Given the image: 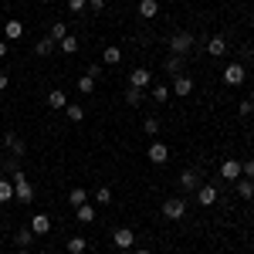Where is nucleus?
<instances>
[{
  "label": "nucleus",
  "mask_w": 254,
  "mask_h": 254,
  "mask_svg": "<svg viewBox=\"0 0 254 254\" xmlns=\"http://www.w3.org/2000/svg\"><path fill=\"white\" fill-rule=\"evenodd\" d=\"M196 203H200V207H214V203H217V187H214V183L196 187Z\"/></svg>",
  "instance_id": "obj_8"
},
{
  "label": "nucleus",
  "mask_w": 254,
  "mask_h": 254,
  "mask_svg": "<svg viewBox=\"0 0 254 254\" xmlns=\"http://www.w3.org/2000/svg\"><path fill=\"white\" fill-rule=\"evenodd\" d=\"M41 3H55V0H41Z\"/></svg>",
  "instance_id": "obj_46"
},
{
  "label": "nucleus",
  "mask_w": 254,
  "mask_h": 254,
  "mask_svg": "<svg viewBox=\"0 0 254 254\" xmlns=\"http://www.w3.org/2000/svg\"><path fill=\"white\" fill-rule=\"evenodd\" d=\"M0 41H3V24H0Z\"/></svg>",
  "instance_id": "obj_45"
},
{
  "label": "nucleus",
  "mask_w": 254,
  "mask_h": 254,
  "mask_svg": "<svg viewBox=\"0 0 254 254\" xmlns=\"http://www.w3.org/2000/svg\"><path fill=\"white\" fill-rule=\"evenodd\" d=\"M85 75H88V78H102V64H88V71H85Z\"/></svg>",
  "instance_id": "obj_39"
},
{
  "label": "nucleus",
  "mask_w": 254,
  "mask_h": 254,
  "mask_svg": "<svg viewBox=\"0 0 254 254\" xmlns=\"http://www.w3.org/2000/svg\"><path fill=\"white\" fill-rule=\"evenodd\" d=\"M166 75H183V58H180V55H170V58H166Z\"/></svg>",
  "instance_id": "obj_26"
},
{
  "label": "nucleus",
  "mask_w": 254,
  "mask_h": 254,
  "mask_svg": "<svg viewBox=\"0 0 254 254\" xmlns=\"http://www.w3.org/2000/svg\"><path fill=\"white\" fill-rule=\"evenodd\" d=\"M241 176H244V180H254V159H244V163H241Z\"/></svg>",
  "instance_id": "obj_35"
},
{
  "label": "nucleus",
  "mask_w": 254,
  "mask_h": 254,
  "mask_svg": "<svg viewBox=\"0 0 254 254\" xmlns=\"http://www.w3.org/2000/svg\"><path fill=\"white\" fill-rule=\"evenodd\" d=\"M237 116H241V119L254 116V102H241V105H237Z\"/></svg>",
  "instance_id": "obj_36"
},
{
  "label": "nucleus",
  "mask_w": 254,
  "mask_h": 254,
  "mask_svg": "<svg viewBox=\"0 0 254 254\" xmlns=\"http://www.w3.org/2000/svg\"><path fill=\"white\" fill-rule=\"evenodd\" d=\"M136 254H153V251H149V248H139V251Z\"/></svg>",
  "instance_id": "obj_43"
},
{
  "label": "nucleus",
  "mask_w": 254,
  "mask_h": 254,
  "mask_svg": "<svg viewBox=\"0 0 254 254\" xmlns=\"http://www.w3.org/2000/svg\"><path fill=\"white\" fill-rule=\"evenodd\" d=\"M170 92H173L176 98H187L190 92H193V78H190V75H176V78H173V88H170Z\"/></svg>",
  "instance_id": "obj_9"
},
{
  "label": "nucleus",
  "mask_w": 254,
  "mask_h": 254,
  "mask_svg": "<svg viewBox=\"0 0 254 254\" xmlns=\"http://www.w3.org/2000/svg\"><path fill=\"white\" fill-rule=\"evenodd\" d=\"M220 180L237 183V180H241V159H224V163H220Z\"/></svg>",
  "instance_id": "obj_7"
},
{
  "label": "nucleus",
  "mask_w": 254,
  "mask_h": 254,
  "mask_svg": "<svg viewBox=\"0 0 254 254\" xmlns=\"http://www.w3.org/2000/svg\"><path fill=\"white\" fill-rule=\"evenodd\" d=\"M75 217H78V224H95L98 210L92 207V203H81V207H75Z\"/></svg>",
  "instance_id": "obj_16"
},
{
  "label": "nucleus",
  "mask_w": 254,
  "mask_h": 254,
  "mask_svg": "<svg viewBox=\"0 0 254 254\" xmlns=\"http://www.w3.org/2000/svg\"><path fill=\"white\" fill-rule=\"evenodd\" d=\"M24 38V24L20 20H3V41H17Z\"/></svg>",
  "instance_id": "obj_14"
},
{
  "label": "nucleus",
  "mask_w": 254,
  "mask_h": 254,
  "mask_svg": "<svg viewBox=\"0 0 254 254\" xmlns=\"http://www.w3.org/2000/svg\"><path fill=\"white\" fill-rule=\"evenodd\" d=\"M3 170H7V173L14 176V173H17V170H20V156H10V159H7V163H3Z\"/></svg>",
  "instance_id": "obj_37"
},
{
  "label": "nucleus",
  "mask_w": 254,
  "mask_h": 254,
  "mask_svg": "<svg viewBox=\"0 0 254 254\" xmlns=\"http://www.w3.org/2000/svg\"><path fill=\"white\" fill-rule=\"evenodd\" d=\"M68 203H71V207H81V203H88V190H85V187H75V190L68 193Z\"/></svg>",
  "instance_id": "obj_27"
},
{
  "label": "nucleus",
  "mask_w": 254,
  "mask_h": 254,
  "mask_svg": "<svg viewBox=\"0 0 254 254\" xmlns=\"http://www.w3.org/2000/svg\"><path fill=\"white\" fill-rule=\"evenodd\" d=\"M102 64H109V68L122 64V48H105L102 51Z\"/></svg>",
  "instance_id": "obj_19"
},
{
  "label": "nucleus",
  "mask_w": 254,
  "mask_h": 254,
  "mask_svg": "<svg viewBox=\"0 0 254 254\" xmlns=\"http://www.w3.org/2000/svg\"><path fill=\"white\" fill-rule=\"evenodd\" d=\"M166 48H170V55H180V58H187V55L193 51V34H190V31H176L173 38L166 41Z\"/></svg>",
  "instance_id": "obj_2"
},
{
  "label": "nucleus",
  "mask_w": 254,
  "mask_h": 254,
  "mask_svg": "<svg viewBox=\"0 0 254 254\" xmlns=\"http://www.w3.org/2000/svg\"><path fill=\"white\" fill-rule=\"evenodd\" d=\"M183 214H187V200H183V196L163 200V217H166V220H180Z\"/></svg>",
  "instance_id": "obj_3"
},
{
  "label": "nucleus",
  "mask_w": 254,
  "mask_h": 254,
  "mask_svg": "<svg viewBox=\"0 0 254 254\" xmlns=\"http://www.w3.org/2000/svg\"><path fill=\"white\" fill-rule=\"evenodd\" d=\"M149 95H153V102H159V105H163V102H170V95H173V92H170L166 85H153V92H149Z\"/></svg>",
  "instance_id": "obj_30"
},
{
  "label": "nucleus",
  "mask_w": 254,
  "mask_h": 254,
  "mask_svg": "<svg viewBox=\"0 0 254 254\" xmlns=\"http://www.w3.org/2000/svg\"><path fill=\"white\" fill-rule=\"evenodd\" d=\"M0 156H3V142H0Z\"/></svg>",
  "instance_id": "obj_47"
},
{
  "label": "nucleus",
  "mask_w": 254,
  "mask_h": 254,
  "mask_svg": "<svg viewBox=\"0 0 254 254\" xmlns=\"http://www.w3.org/2000/svg\"><path fill=\"white\" fill-rule=\"evenodd\" d=\"M68 254H88V237H68Z\"/></svg>",
  "instance_id": "obj_20"
},
{
  "label": "nucleus",
  "mask_w": 254,
  "mask_h": 254,
  "mask_svg": "<svg viewBox=\"0 0 254 254\" xmlns=\"http://www.w3.org/2000/svg\"><path fill=\"white\" fill-rule=\"evenodd\" d=\"M17 254H31V248H20V251Z\"/></svg>",
  "instance_id": "obj_44"
},
{
  "label": "nucleus",
  "mask_w": 254,
  "mask_h": 254,
  "mask_svg": "<svg viewBox=\"0 0 254 254\" xmlns=\"http://www.w3.org/2000/svg\"><path fill=\"white\" fill-rule=\"evenodd\" d=\"M58 51H61V55H75V51H78V38H75V34L61 38L58 41Z\"/></svg>",
  "instance_id": "obj_23"
},
{
  "label": "nucleus",
  "mask_w": 254,
  "mask_h": 254,
  "mask_svg": "<svg viewBox=\"0 0 254 254\" xmlns=\"http://www.w3.org/2000/svg\"><path fill=\"white\" fill-rule=\"evenodd\" d=\"M85 3H88V0H68V10H71V14H81Z\"/></svg>",
  "instance_id": "obj_38"
},
{
  "label": "nucleus",
  "mask_w": 254,
  "mask_h": 254,
  "mask_svg": "<svg viewBox=\"0 0 254 254\" xmlns=\"http://www.w3.org/2000/svg\"><path fill=\"white\" fill-rule=\"evenodd\" d=\"M14 200V183L7 176H0V203H10Z\"/></svg>",
  "instance_id": "obj_25"
},
{
  "label": "nucleus",
  "mask_w": 254,
  "mask_h": 254,
  "mask_svg": "<svg viewBox=\"0 0 254 254\" xmlns=\"http://www.w3.org/2000/svg\"><path fill=\"white\" fill-rule=\"evenodd\" d=\"M10 183H14V200L17 203H31L34 200V187H31V180H27L24 170H17V173L10 176Z\"/></svg>",
  "instance_id": "obj_1"
},
{
  "label": "nucleus",
  "mask_w": 254,
  "mask_h": 254,
  "mask_svg": "<svg viewBox=\"0 0 254 254\" xmlns=\"http://www.w3.org/2000/svg\"><path fill=\"white\" fill-rule=\"evenodd\" d=\"M48 38L55 41V44H58L61 38H68V24H64V20H55V24H51V31H48Z\"/></svg>",
  "instance_id": "obj_24"
},
{
  "label": "nucleus",
  "mask_w": 254,
  "mask_h": 254,
  "mask_svg": "<svg viewBox=\"0 0 254 254\" xmlns=\"http://www.w3.org/2000/svg\"><path fill=\"white\" fill-rule=\"evenodd\" d=\"M142 132H146V136H159V119L149 116L146 122H142Z\"/></svg>",
  "instance_id": "obj_32"
},
{
  "label": "nucleus",
  "mask_w": 254,
  "mask_h": 254,
  "mask_svg": "<svg viewBox=\"0 0 254 254\" xmlns=\"http://www.w3.org/2000/svg\"><path fill=\"white\" fill-rule=\"evenodd\" d=\"M95 203H98V207L112 203V190H109V187H98V190H95Z\"/></svg>",
  "instance_id": "obj_33"
},
{
  "label": "nucleus",
  "mask_w": 254,
  "mask_h": 254,
  "mask_svg": "<svg viewBox=\"0 0 254 254\" xmlns=\"http://www.w3.org/2000/svg\"><path fill=\"white\" fill-rule=\"evenodd\" d=\"M31 231H34V237H44L48 231H51V217L48 214H34L31 217Z\"/></svg>",
  "instance_id": "obj_13"
},
{
  "label": "nucleus",
  "mask_w": 254,
  "mask_h": 254,
  "mask_svg": "<svg viewBox=\"0 0 254 254\" xmlns=\"http://www.w3.org/2000/svg\"><path fill=\"white\" fill-rule=\"evenodd\" d=\"M207 55H210V58H224V55H227V41L220 38V34L210 38V41H207Z\"/></svg>",
  "instance_id": "obj_15"
},
{
  "label": "nucleus",
  "mask_w": 254,
  "mask_h": 254,
  "mask_svg": "<svg viewBox=\"0 0 254 254\" xmlns=\"http://www.w3.org/2000/svg\"><path fill=\"white\" fill-rule=\"evenodd\" d=\"M48 105H51L55 112H61V109H68V98H64V92H61V88H55V92L48 95Z\"/></svg>",
  "instance_id": "obj_22"
},
{
  "label": "nucleus",
  "mask_w": 254,
  "mask_h": 254,
  "mask_svg": "<svg viewBox=\"0 0 254 254\" xmlns=\"http://www.w3.org/2000/svg\"><path fill=\"white\" fill-rule=\"evenodd\" d=\"M244 78H248V71H244V61H231V64L224 68V81H227L231 88L244 85Z\"/></svg>",
  "instance_id": "obj_4"
},
{
  "label": "nucleus",
  "mask_w": 254,
  "mask_h": 254,
  "mask_svg": "<svg viewBox=\"0 0 254 254\" xmlns=\"http://www.w3.org/2000/svg\"><path fill=\"white\" fill-rule=\"evenodd\" d=\"M75 85H78L81 95H92V92H95V78H88V75H78V81H75Z\"/></svg>",
  "instance_id": "obj_29"
},
{
  "label": "nucleus",
  "mask_w": 254,
  "mask_h": 254,
  "mask_svg": "<svg viewBox=\"0 0 254 254\" xmlns=\"http://www.w3.org/2000/svg\"><path fill=\"white\" fill-rule=\"evenodd\" d=\"M149 85H153V71H149V68H132L129 88H149Z\"/></svg>",
  "instance_id": "obj_6"
},
{
  "label": "nucleus",
  "mask_w": 254,
  "mask_h": 254,
  "mask_svg": "<svg viewBox=\"0 0 254 254\" xmlns=\"http://www.w3.org/2000/svg\"><path fill=\"white\" fill-rule=\"evenodd\" d=\"M55 48H58V44L51 38H41L38 44H34V55H38V58H48V55H55Z\"/></svg>",
  "instance_id": "obj_21"
},
{
  "label": "nucleus",
  "mask_w": 254,
  "mask_h": 254,
  "mask_svg": "<svg viewBox=\"0 0 254 254\" xmlns=\"http://www.w3.org/2000/svg\"><path fill=\"white\" fill-rule=\"evenodd\" d=\"M88 7H92L95 14H102V10H105V0H88Z\"/></svg>",
  "instance_id": "obj_40"
},
{
  "label": "nucleus",
  "mask_w": 254,
  "mask_h": 254,
  "mask_svg": "<svg viewBox=\"0 0 254 254\" xmlns=\"http://www.w3.org/2000/svg\"><path fill=\"white\" fill-rule=\"evenodd\" d=\"M14 241H17V248H31V241H34V231H31V227H20Z\"/></svg>",
  "instance_id": "obj_31"
},
{
  "label": "nucleus",
  "mask_w": 254,
  "mask_h": 254,
  "mask_svg": "<svg viewBox=\"0 0 254 254\" xmlns=\"http://www.w3.org/2000/svg\"><path fill=\"white\" fill-rule=\"evenodd\" d=\"M64 112H68V119H71V122H81V119H85V105H68Z\"/></svg>",
  "instance_id": "obj_34"
},
{
  "label": "nucleus",
  "mask_w": 254,
  "mask_h": 254,
  "mask_svg": "<svg viewBox=\"0 0 254 254\" xmlns=\"http://www.w3.org/2000/svg\"><path fill=\"white\" fill-rule=\"evenodd\" d=\"M3 149H10L14 156H24V153H27V146H24V139H20L17 132H7V136H3Z\"/></svg>",
  "instance_id": "obj_10"
},
{
  "label": "nucleus",
  "mask_w": 254,
  "mask_h": 254,
  "mask_svg": "<svg viewBox=\"0 0 254 254\" xmlns=\"http://www.w3.org/2000/svg\"><path fill=\"white\" fill-rule=\"evenodd\" d=\"M7 85H10V78H7V75H3V71H0V92H3V88H7Z\"/></svg>",
  "instance_id": "obj_42"
},
{
  "label": "nucleus",
  "mask_w": 254,
  "mask_h": 254,
  "mask_svg": "<svg viewBox=\"0 0 254 254\" xmlns=\"http://www.w3.org/2000/svg\"><path fill=\"white\" fill-rule=\"evenodd\" d=\"M126 102H129L132 109L142 105V102H146V88H129V92H126Z\"/></svg>",
  "instance_id": "obj_28"
},
{
  "label": "nucleus",
  "mask_w": 254,
  "mask_h": 254,
  "mask_svg": "<svg viewBox=\"0 0 254 254\" xmlns=\"http://www.w3.org/2000/svg\"><path fill=\"white\" fill-rule=\"evenodd\" d=\"M196 187H200V173H196V170H183V173H180V190L190 193Z\"/></svg>",
  "instance_id": "obj_11"
},
{
  "label": "nucleus",
  "mask_w": 254,
  "mask_h": 254,
  "mask_svg": "<svg viewBox=\"0 0 254 254\" xmlns=\"http://www.w3.org/2000/svg\"><path fill=\"white\" fill-rule=\"evenodd\" d=\"M234 190H237L241 200H254V180H244V176H241V180L234 183Z\"/></svg>",
  "instance_id": "obj_17"
},
{
  "label": "nucleus",
  "mask_w": 254,
  "mask_h": 254,
  "mask_svg": "<svg viewBox=\"0 0 254 254\" xmlns=\"http://www.w3.org/2000/svg\"><path fill=\"white\" fill-rule=\"evenodd\" d=\"M112 244H116L119 251H129V248L136 244V231H132V227H116V231H112Z\"/></svg>",
  "instance_id": "obj_5"
},
{
  "label": "nucleus",
  "mask_w": 254,
  "mask_h": 254,
  "mask_svg": "<svg viewBox=\"0 0 254 254\" xmlns=\"http://www.w3.org/2000/svg\"><path fill=\"white\" fill-rule=\"evenodd\" d=\"M146 156H149V163H156V166H163V163L170 159V149H166V142H153Z\"/></svg>",
  "instance_id": "obj_12"
},
{
  "label": "nucleus",
  "mask_w": 254,
  "mask_h": 254,
  "mask_svg": "<svg viewBox=\"0 0 254 254\" xmlns=\"http://www.w3.org/2000/svg\"><path fill=\"white\" fill-rule=\"evenodd\" d=\"M156 14H159L156 0H139V17H142V20H153Z\"/></svg>",
  "instance_id": "obj_18"
},
{
  "label": "nucleus",
  "mask_w": 254,
  "mask_h": 254,
  "mask_svg": "<svg viewBox=\"0 0 254 254\" xmlns=\"http://www.w3.org/2000/svg\"><path fill=\"white\" fill-rule=\"evenodd\" d=\"M7 51H10V48H7V41H0V61L7 58Z\"/></svg>",
  "instance_id": "obj_41"
}]
</instances>
